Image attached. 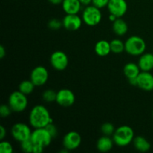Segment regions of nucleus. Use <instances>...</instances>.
<instances>
[{
	"instance_id": "obj_21",
	"label": "nucleus",
	"mask_w": 153,
	"mask_h": 153,
	"mask_svg": "<svg viewBox=\"0 0 153 153\" xmlns=\"http://www.w3.org/2000/svg\"><path fill=\"white\" fill-rule=\"evenodd\" d=\"M112 28L117 35L123 36L128 31V25L121 17H119L113 22Z\"/></svg>"
},
{
	"instance_id": "obj_25",
	"label": "nucleus",
	"mask_w": 153,
	"mask_h": 153,
	"mask_svg": "<svg viewBox=\"0 0 153 153\" xmlns=\"http://www.w3.org/2000/svg\"><path fill=\"white\" fill-rule=\"evenodd\" d=\"M20 146L22 152L25 153H33V150H34V143L31 140V138L21 142Z\"/></svg>"
},
{
	"instance_id": "obj_4",
	"label": "nucleus",
	"mask_w": 153,
	"mask_h": 153,
	"mask_svg": "<svg viewBox=\"0 0 153 153\" xmlns=\"http://www.w3.org/2000/svg\"><path fill=\"white\" fill-rule=\"evenodd\" d=\"M8 105L13 112L20 113L23 111L28 106L26 95L19 91H14L9 97Z\"/></svg>"
},
{
	"instance_id": "obj_29",
	"label": "nucleus",
	"mask_w": 153,
	"mask_h": 153,
	"mask_svg": "<svg viewBox=\"0 0 153 153\" xmlns=\"http://www.w3.org/2000/svg\"><path fill=\"white\" fill-rule=\"evenodd\" d=\"M48 26L50 29L58 30L59 28H61V26H63V22L60 21L59 19H52L48 23Z\"/></svg>"
},
{
	"instance_id": "obj_16",
	"label": "nucleus",
	"mask_w": 153,
	"mask_h": 153,
	"mask_svg": "<svg viewBox=\"0 0 153 153\" xmlns=\"http://www.w3.org/2000/svg\"><path fill=\"white\" fill-rule=\"evenodd\" d=\"M137 64L141 71L150 72L153 69V54H142L139 58Z\"/></svg>"
},
{
	"instance_id": "obj_33",
	"label": "nucleus",
	"mask_w": 153,
	"mask_h": 153,
	"mask_svg": "<svg viewBox=\"0 0 153 153\" xmlns=\"http://www.w3.org/2000/svg\"><path fill=\"white\" fill-rule=\"evenodd\" d=\"M44 149V147L40 146H37V145L34 144V150H33V153H41Z\"/></svg>"
},
{
	"instance_id": "obj_31",
	"label": "nucleus",
	"mask_w": 153,
	"mask_h": 153,
	"mask_svg": "<svg viewBox=\"0 0 153 153\" xmlns=\"http://www.w3.org/2000/svg\"><path fill=\"white\" fill-rule=\"evenodd\" d=\"M109 0H92L93 5L96 6L98 8L101 9L108 6Z\"/></svg>"
},
{
	"instance_id": "obj_11",
	"label": "nucleus",
	"mask_w": 153,
	"mask_h": 153,
	"mask_svg": "<svg viewBox=\"0 0 153 153\" xmlns=\"http://www.w3.org/2000/svg\"><path fill=\"white\" fill-rule=\"evenodd\" d=\"M107 7L110 13L119 18L126 13L128 4L126 0H109Z\"/></svg>"
},
{
	"instance_id": "obj_39",
	"label": "nucleus",
	"mask_w": 153,
	"mask_h": 153,
	"mask_svg": "<svg viewBox=\"0 0 153 153\" xmlns=\"http://www.w3.org/2000/svg\"><path fill=\"white\" fill-rule=\"evenodd\" d=\"M152 116H153V111H152Z\"/></svg>"
},
{
	"instance_id": "obj_13",
	"label": "nucleus",
	"mask_w": 153,
	"mask_h": 153,
	"mask_svg": "<svg viewBox=\"0 0 153 153\" xmlns=\"http://www.w3.org/2000/svg\"><path fill=\"white\" fill-rule=\"evenodd\" d=\"M137 86L145 91L153 90V75L150 72L142 71L137 76Z\"/></svg>"
},
{
	"instance_id": "obj_38",
	"label": "nucleus",
	"mask_w": 153,
	"mask_h": 153,
	"mask_svg": "<svg viewBox=\"0 0 153 153\" xmlns=\"http://www.w3.org/2000/svg\"><path fill=\"white\" fill-rule=\"evenodd\" d=\"M118 17H117L114 14H111V13H110V16H109V20L111 21V22H114L115 20H116L117 19Z\"/></svg>"
},
{
	"instance_id": "obj_34",
	"label": "nucleus",
	"mask_w": 153,
	"mask_h": 153,
	"mask_svg": "<svg viewBox=\"0 0 153 153\" xmlns=\"http://www.w3.org/2000/svg\"><path fill=\"white\" fill-rule=\"evenodd\" d=\"M6 55V52H5V49H4V46L1 45L0 46V58H3Z\"/></svg>"
},
{
	"instance_id": "obj_14",
	"label": "nucleus",
	"mask_w": 153,
	"mask_h": 153,
	"mask_svg": "<svg viewBox=\"0 0 153 153\" xmlns=\"http://www.w3.org/2000/svg\"><path fill=\"white\" fill-rule=\"evenodd\" d=\"M63 26L69 31H76L82 26V19L77 14H67L62 20Z\"/></svg>"
},
{
	"instance_id": "obj_17",
	"label": "nucleus",
	"mask_w": 153,
	"mask_h": 153,
	"mask_svg": "<svg viewBox=\"0 0 153 153\" xmlns=\"http://www.w3.org/2000/svg\"><path fill=\"white\" fill-rule=\"evenodd\" d=\"M114 140L110 136H102L98 140L97 143V147L100 152H106L110 151L113 148Z\"/></svg>"
},
{
	"instance_id": "obj_10",
	"label": "nucleus",
	"mask_w": 153,
	"mask_h": 153,
	"mask_svg": "<svg viewBox=\"0 0 153 153\" xmlns=\"http://www.w3.org/2000/svg\"><path fill=\"white\" fill-rule=\"evenodd\" d=\"M76 100L74 94L69 89H61L57 92L56 102L62 107H70Z\"/></svg>"
},
{
	"instance_id": "obj_6",
	"label": "nucleus",
	"mask_w": 153,
	"mask_h": 153,
	"mask_svg": "<svg viewBox=\"0 0 153 153\" xmlns=\"http://www.w3.org/2000/svg\"><path fill=\"white\" fill-rule=\"evenodd\" d=\"M52 139L53 138L46 128H35L31 135V140L34 145L44 148L50 144Z\"/></svg>"
},
{
	"instance_id": "obj_3",
	"label": "nucleus",
	"mask_w": 153,
	"mask_h": 153,
	"mask_svg": "<svg viewBox=\"0 0 153 153\" xmlns=\"http://www.w3.org/2000/svg\"><path fill=\"white\" fill-rule=\"evenodd\" d=\"M146 45L144 40L138 36L128 37L125 43V51L133 56H138L144 53Z\"/></svg>"
},
{
	"instance_id": "obj_9",
	"label": "nucleus",
	"mask_w": 153,
	"mask_h": 153,
	"mask_svg": "<svg viewBox=\"0 0 153 153\" xmlns=\"http://www.w3.org/2000/svg\"><path fill=\"white\" fill-rule=\"evenodd\" d=\"M49 79V73L48 70L42 66H38L35 67L31 71L30 76V80L34 84L35 86H42L45 85Z\"/></svg>"
},
{
	"instance_id": "obj_23",
	"label": "nucleus",
	"mask_w": 153,
	"mask_h": 153,
	"mask_svg": "<svg viewBox=\"0 0 153 153\" xmlns=\"http://www.w3.org/2000/svg\"><path fill=\"white\" fill-rule=\"evenodd\" d=\"M111 52L115 54L122 53L125 50V43H123L119 39H114L110 42Z\"/></svg>"
},
{
	"instance_id": "obj_36",
	"label": "nucleus",
	"mask_w": 153,
	"mask_h": 153,
	"mask_svg": "<svg viewBox=\"0 0 153 153\" xmlns=\"http://www.w3.org/2000/svg\"><path fill=\"white\" fill-rule=\"evenodd\" d=\"M79 1L84 6H88L92 3V0H79Z\"/></svg>"
},
{
	"instance_id": "obj_12",
	"label": "nucleus",
	"mask_w": 153,
	"mask_h": 153,
	"mask_svg": "<svg viewBox=\"0 0 153 153\" xmlns=\"http://www.w3.org/2000/svg\"><path fill=\"white\" fill-rule=\"evenodd\" d=\"M82 143L81 135L76 131H70L63 138V146L67 150H74L80 146Z\"/></svg>"
},
{
	"instance_id": "obj_2",
	"label": "nucleus",
	"mask_w": 153,
	"mask_h": 153,
	"mask_svg": "<svg viewBox=\"0 0 153 153\" xmlns=\"http://www.w3.org/2000/svg\"><path fill=\"white\" fill-rule=\"evenodd\" d=\"M134 131L128 126H122L115 129L113 134V140L118 146H126L134 140Z\"/></svg>"
},
{
	"instance_id": "obj_30",
	"label": "nucleus",
	"mask_w": 153,
	"mask_h": 153,
	"mask_svg": "<svg viewBox=\"0 0 153 153\" xmlns=\"http://www.w3.org/2000/svg\"><path fill=\"white\" fill-rule=\"evenodd\" d=\"M45 128H46L48 131L49 132V134H51V136L52 137V138H55L58 135V129H57L56 126L53 124V123H50L48 124Z\"/></svg>"
},
{
	"instance_id": "obj_32",
	"label": "nucleus",
	"mask_w": 153,
	"mask_h": 153,
	"mask_svg": "<svg viewBox=\"0 0 153 153\" xmlns=\"http://www.w3.org/2000/svg\"><path fill=\"white\" fill-rule=\"evenodd\" d=\"M6 136V129L4 126H0V140H2Z\"/></svg>"
},
{
	"instance_id": "obj_37",
	"label": "nucleus",
	"mask_w": 153,
	"mask_h": 153,
	"mask_svg": "<svg viewBox=\"0 0 153 153\" xmlns=\"http://www.w3.org/2000/svg\"><path fill=\"white\" fill-rule=\"evenodd\" d=\"M50 3L52 4H55V5H58L59 4H62L63 2V0H48Z\"/></svg>"
},
{
	"instance_id": "obj_28",
	"label": "nucleus",
	"mask_w": 153,
	"mask_h": 153,
	"mask_svg": "<svg viewBox=\"0 0 153 153\" xmlns=\"http://www.w3.org/2000/svg\"><path fill=\"white\" fill-rule=\"evenodd\" d=\"M12 109L9 106V105H1L0 107V115L1 117L5 118L10 116V114L12 113Z\"/></svg>"
},
{
	"instance_id": "obj_26",
	"label": "nucleus",
	"mask_w": 153,
	"mask_h": 153,
	"mask_svg": "<svg viewBox=\"0 0 153 153\" xmlns=\"http://www.w3.org/2000/svg\"><path fill=\"white\" fill-rule=\"evenodd\" d=\"M101 131L105 136L113 135L115 131V128L111 123H105L101 126Z\"/></svg>"
},
{
	"instance_id": "obj_19",
	"label": "nucleus",
	"mask_w": 153,
	"mask_h": 153,
	"mask_svg": "<svg viewBox=\"0 0 153 153\" xmlns=\"http://www.w3.org/2000/svg\"><path fill=\"white\" fill-rule=\"evenodd\" d=\"M123 73L126 77L128 79H132V78H137V76L140 74V69L138 64L134 63H128L125 65L123 68Z\"/></svg>"
},
{
	"instance_id": "obj_20",
	"label": "nucleus",
	"mask_w": 153,
	"mask_h": 153,
	"mask_svg": "<svg viewBox=\"0 0 153 153\" xmlns=\"http://www.w3.org/2000/svg\"><path fill=\"white\" fill-rule=\"evenodd\" d=\"M134 146L137 150L142 152H146L149 151L151 148V144L145 137L142 136H137L133 140Z\"/></svg>"
},
{
	"instance_id": "obj_15",
	"label": "nucleus",
	"mask_w": 153,
	"mask_h": 153,
	"mask_svg": "<svg viewBox=\"0 0 153 153\" xmlns=\"http://www.w3.org/2000/svg\"><path fill=\"white\" fill-rule=\"evenodd\" d=\"M82 6L79 0H63L62 8L67 14H77Z\"/></svg>"
},
{
	"instance_id": "obj_5",
	"label": "nucleus",
	"mask_w": 153,
	"mask_h": 153,
	"mask_svg": "<svg viewBox=\"0 0 153 153\" xmlns=\"http://www.w3.org/2000/svg\"><path fill=\"white\" fill-rule=\"evenodd\" d=\"M102 12L100 8L94 5H88L84 9L82 19L89 26H95L102 20Z\"/></svg>"
},
{
	"instance_id": "obj_1",
	"label": "nucleus",
	"mask_w": 153,
	"mask_h": 153,
	"mask_svg": "<svg viewBox=\"0 0 153 153\" xmlns=\"http://www.w3.org/2000/svg\"><path fill=\"white\" fill-rule=\"evenodd\" d=\"M50 123H53V120L46 107L37 105L31 109L29 114V123L33 128H45Z\"/></svg>"
},
{
	"instance_id": "obj_22",
	"label": "nucleus",
	"mask_w": 153,
	"mask_h": 153,
	"mask_svg": "<svg viewBox=\"0 0 153 153\" xmlns=\"http://www.w3.org/2000/svg\"><path fill=\"white\" fill-rule=\"evenodd\" d=\"M34 84L31 80L22 81L19 85V91L25 95H29L34 89Z\"/></svg>"
},
{
	"instance_id": "obj_35",
	"label": "nucleus",
	"mask_w": 153,
	"mask_h": 153,
	"mask_svg": "<svg viewBox=\"0 0 153 153\" xmlns=\"http://www.w3.org/2000/svg\"><path fill=\"white\" fill-rule=\"evenodd\" d=\"M128 82L131 84V85H134V86H137V78H132V79H128Z\"/></svg>"
},
{
	"instance_id": "obj_18",
	"label": "nucleus",
	"mask_w": 153,
	"mask_h": 153,
	"mask_svg": "<svg viewBox=\"0 0 153 153\" xmlns=\"http://www.w3.org/2000/svg\"><path fill=\"white\" fill-rule=\"evenodd\" d=\"M95 52L99 56H107L111 52L110 43L105 40H100L95 45Z\"/></svg>"
},
{
	"instance_id": "obj_8",
	"label": "nucleus",
	"mask_w": 153,
	"mask_h": 153,
	"mask_svg": "<svg viewBox=\"0 0 153 153\" xmlns=\"http://www.w3.org/2000/svg\"><path fill=\"white\" fill-rule=\"evenodd\" d=\"M50 64L54 69L58 71H62L68 66V57L62 51H56L51 55Z\"/></svg>"
},
{
	"instance_id": "obj_27",
	"label": "nucleus",
	"mask_w": 153,
	"mask_h": 153,
	"mask_svg": "<svg viewBox=\"0 0 153 153\" xmlns=\"http://www.w3.org/2000/svg\"><path fill=\"white\" fill-rule=\"evenodd\" d=\"M0 152L1 153H12L13 146L8 141H1L0 143Z\"/></svg>"
},
{
	"instance_id": "obj_7",
	"label": "nucleus",
	"mask_w": 153,
	"mask_h": 153,
	"mask_svg": "<svg viewBox=\"0 0 153 153\" xmlns=\"http://www.w3.org/2000/svg\"><path fill=\"white\" fill-rule=\"evenodd\" d=\"M31 133L32 131H31L28 126L22 123H17L14 124L11 128L12 137L14 140L20 143L31 138Z\"/></svg>"
},
{
	"instance_id": "obj_24",
	"label": "nucleus",
	"mask_w": 153,
	"mask_h": 153,
	"mask_svg": "<svg viewBox=\"0 0 153 153\" xmlns=\"http://www.w3.org/2000/svg\"><path fill=\"white\" fill-rule=\"evenodd\" d=\"M43 99L46 102H52L56 101L57 93L52 90H46L43 93Z\"/></svg>"
}]
</instances>
